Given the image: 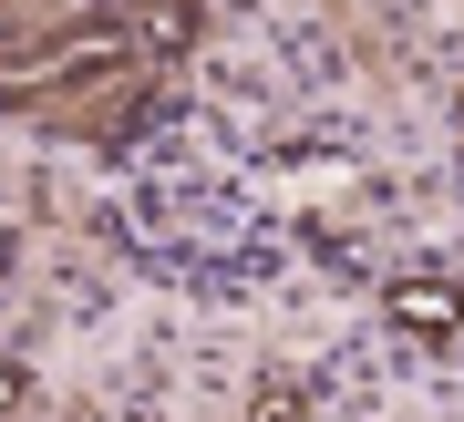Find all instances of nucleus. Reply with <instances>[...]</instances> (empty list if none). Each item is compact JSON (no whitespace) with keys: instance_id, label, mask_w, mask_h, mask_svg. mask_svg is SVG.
<instances>
[{"instance_id":"obj_1","label":"nucleus","mask_w":464,"mask_h":422,"mask_svg":"<svg viewBox=\"0 0 464 422\" xmlns=\"http://www.w3.org/2000/svg\"><path fill=\"white\" fill-rule=\"evenodd\" d=\"M114 62H124V42H114V32H83V42L11 52V62H0V103H21V93H52V82H93V72H114Z\"/></svg>"},{"instance_id":"obj_2","label":"nucleus","mask_w":464,"mask_h":422,"mask_svg":"<svg viewBox=\"0 0 464 422\" xmlns=\"http://www.w3.org/2000/svg\"><path fill=\"white\" fill-rule=\"evenodd\" d=\"M382 309H392V330H413V340H454L464 330V289L454 278H392Z\"/></svg>"},{"instance_id":"obj_3","label":"nucleus","mask_w":464,"mask_h":422,"mask_svg":"<svg viewBox=\"0 0 464 422\" xmlns=\"http://www.w3.org/2000/svg\"><path fill=\"white\" fill-rule=\"evenodd\" d=\"M124 21H134L155 52H186V42H197V11H186V0H124Z\"/></svg>"},{"instance_id":"obj_4","label":"nucleus","mask_w":464,"mask_h":422,"mask_svg":"<svg viewBox=\"0 0 464 422\" xmlns=\"http://www.w3.org/2000/svg\"><path fill=\"white\" fill-rule=\"evenodd\" d=\"M258 422H310V391L299 381H258Z\"/></svg>"},{"instance_id":"obj_5","label":"nucleus","mask_w":464,"mask_h":422,"mask_svg":"<svg viewBox=\"0 0 464 422\" xmlns=\"http://www.w3.org/2000/svg\"><path fill=\"white\" fill-rule=\"evenodd\" d=\"M21 402V371H11V360H0V412H11Z\"/></svg>"}]
</instances>
